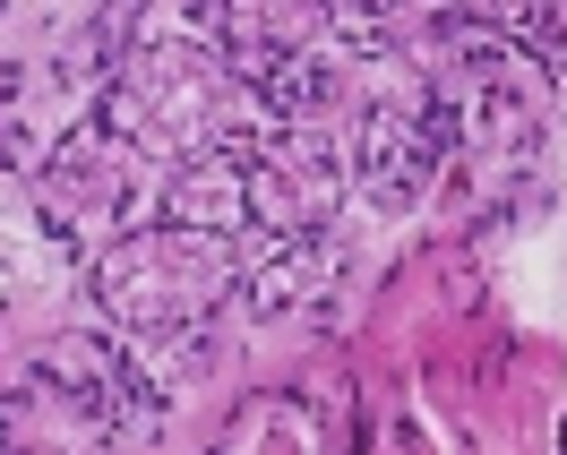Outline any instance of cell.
Returning a JSON list of instances; mask_svg holds the SVG:
<instances>
[{"instance_id":"1","label":"cell","mask_w":567,"mask_h":455,"mask_svg":"<svg viewBox=\"0 0 567 455\" xmlns=\"http://www.w3.org/2000/svg\"><path fill=\"white\" fill-rule=\"evenodd\" d=\"M430 146H439V121L388 104L379 121H370V146H361V180L395 207V198H413V189L430 180Z\"/></svg>"}]
</instances>
